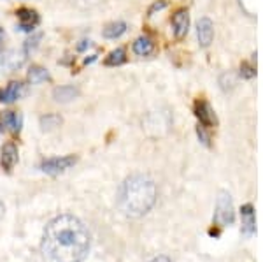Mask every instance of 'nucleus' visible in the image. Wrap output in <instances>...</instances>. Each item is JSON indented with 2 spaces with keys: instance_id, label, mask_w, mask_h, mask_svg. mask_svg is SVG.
I'll use <instances>...</instances> for the list:
<instances>
[{
  "instance_id": "obj_1",
  "label": "nucleus",
  "mask_w": 263,
  "mask_h": 262,
  "mask_svg": "<svg viewBox=\"0 0 263 262\" xmlns=\"http://www.w3.org/2000/svg\"><path fill=\"white\" fill-rule=\"evenodd\" d=\"M41 250L46 262H83L90 252V231L74 215H60L46 225Z\"/></svg>"
},
{
  "instance_id": "obj_2",
  "label": "nucleus",
  "mask_w": 263,
  "mask_h": 262,
  "mask_svg": "<svg viewBox=\"0 0 263 262\" xmlns=\"http://www.w3.org/2000/svg\"><path fill=\"white\" fill-rule=\"evenodd\" d=\"M156 185L144 174L128 176L118 190V208L130 218H141L153 209L156 202Z\"/></svg>"
},
{
  "instance_id": "obj_3",
  "label": "nucleus",
  "mask_w": 263,
  "mask_h": 262,
  "mask_svg": "<svg viewBox=\"0 0 263 262\" xmlns=\"http://www.w3.org/2000/svg\"><path fill=\"white\" fill-rule=\"evenodd\" d=\"M214 222L219 227L232 225L235 222V209H233L232 196L227 190H221L216 199V209H214Z\"/></svg>"
},
{
  "instance_id": "obj_4",
  "label": "nucleus",
  "mask_w": 263,
  "mask_h": 262,
  "mask_svg": "<svg viewBox=\"0 0 263 262\" xmlns=\"http://www.w3.org/2000/svg\"><path fill=\"white\" fill-rule=\"evenodd\" d=\"M78 162V159L74 155H67V157H54V159H48L42 160L41 169L48 174H60V172L70 169L74 164Z\"/></svg>"
},
{
  "instance_id": "obj_5",
  "label": "nucleus",
  "mask_w": 263,
  "mask_h": 262,
  "mask_svg": "<svg viewBox=\"0 0 263 262\" xmlns=\"http://www.w3.org/2000/svg\"><path fill=\"white\" fill-rule=\"evenodd\" d=\"M195 115L200 120L202 127H214L216 125V115L207 100H197L195 102Z\"/></svg>"
},
{
  "instance_id": "obj_6",
  "label": "nucleus",
  "mask_w": 263,
  "mask_h": 262,
  "mask_svg": "<svg viewBox=\"0 0 263 262\" xmlns=\"http://www.w3.org/2000/svg\"><path fill=\"white\" fill-rule=\"evenodd\" d=\"M197 36H198V41H200L202 48L211 46V42H213V39H214L213 21H211L209 18H202L200 21H198L197 23Z\"/></svg>"
},
{
  "instance_id": "obj_7",
  "label": "nucleus",
  "mask_w": 263,
  "mask_h": 262,
  "mask_svg": "<svg viewBox=\"0 0 263 262\" xmlns=\"http://www.w3.org/2000/svg\"><path fill=\"white\" fill-rule=\"evenodd\" d=\"M240 217H242V232L246 236H253L254 232H256V217H254L253 204L242 206Z\"/></svg>"
},
{
  "instance_id": "obj_8",
  "label": "nucleus",
  "mask_w": 263,
  "mask_h": 262,
  "mask_svg": "<svg viewBox=\"0 0 263 262\" xmlns=\"http://www.w3.org/2000/svg\"><path fill=\"white\" fill-rule=\"evenodd\" d=\"M172 27H174V36L177 39H182V37L188 33V27H190V16L186 11H177L172 18Z\"/></svg>"
},
{
  "instance_id": "obj_9",
  "label": "nucleus",
  "mask_w": 263,
  "mask_h": 262,
  "mask_svg": "<svg viewBox=\"0 0 263 262\" xmlns=\"http://www.w3.org/2000/svg\"><path fill=\"white\" fill-rule=\"evenodd\" d=\"M16 164H18V148L14 143H7L2 150V167L7 172H11Z\"/></svg>"
},
{
  "instance_id": "obj_10",
  "label": "nucleus",
  "mask_w": 263,
  "mask_h": 262,
  "mask_svg": "<svg viewBox=\"0 0 263 262\" xmlns=\"http://www.w3.org/2000/svg\"><path fill=\"white\" fill-rule=\"evenodd\" d=\"M18 20H20V27L21 30L25 32H32L35 25H39V16H37L35 11H30V9H20L18 12Z\"/></svg>"
},
{
  "instance_id": "obj_11",
  "label": "nucleus",
  "mask_w": 263,
  "mask_h": 262,
  "mask_svg": "<svg viewBox=\"0 0 263 262\" xmlns=\"http://www.w3.org/2000/svg\"><path fill=\"white\" fill-rule=\"evenodd\" d=\"M78 97H79V88L70 86V84H67V86H57L53 90V99L60 104L70 102V100L78 99Z\"/></svg>"
},
{
  "instance_id": "obj_12",
  "label": "nucleus",
  "mask_w": 263,
  "mask_h": 262,
  "mask_svg": "<svg viewBox=\"0 0 263 262\" xmlns=\"http://www.w3.org/2000/svg\"><path fill=\"white\" fill-rule=\"evenodd\" d=\"M21 92H23V84L18 83V81H12L6 90L0 92V100L6 104H11L14 100H18L21 97Z\"/></svg>"
},
{
  "instance_id": "obj_13",
  "label": "nucleus",
  "mask_w": 263,
  "mask_h": 262,
  "mask_svg": "<svg viewBox=\"0 0 263 262\" xmlns=\"http://www.w3.org/2000/svg\"><path fill=\"white\" fill-rule=\"evenodd\" d=\"M153 49H155V44H153L149 37H139L134 42V53L139 55V57H147V55L153 53Z\"/></svg>"
},
{
  "instance_id": "obj_14",
  "label": "nucleus",
  "mask_w": 263,
  "mask_h": 262,
  "mask_svg": "<svg viewBox=\"0 0 263 262\" xmlns=\"http://www.w3.org/2000/svg\"><path fill=\"white\" fill-rule=\"evenodd\" d=\"M51 76L44 67H39V65H32L30 71H28V81L32 84H37V83H42V81H49Z\"/></svg>"
},
{
  "instance_id": "obj_15",
  "label": "nucleus",
  "mask_w": 263,
  "mask_h": 262,
  "mask_svg": "<svg viewBox=\"0 0 263 262\" xmlns=\"http://www.w3.org/2000/svg\"><path fill=\"white\" fill-rule=\"evenodd\" d=\"M125 32H126V23H123V21H116V23L107 25L102 33H104L105 39H116V37L123 36Z\"/></svg>"
},
{
  "instance_id": "obj_16",
  "label": "nucleus",
  "mask_w": 263,
  "mask_h": 262,
  "mask_svg": "<svg viewBox=\"0 0 263 262\" xmlns=\"http://www.w3.org/2000/svg\"><path fill=\"white\" fill-rule=\"evenodd\" d=\"M60 125H62V116H58V115H46L41 118L42 130H53Z\"/></svg>"
},
{
  "instance_id": "obj_17",
  "label": "nucleus",
  "mask_w": 263,
  "mask_h": 262,
  "mask_svg": "<svg viewBox=\"0 0 263 262\" xmlns=\"http://www.w3.org/2000/svg\"><path fill=\"white\" fill-rule=\"evenodd\" d=\"M2 121H4V125L9 127L12 132H20V129H21V127H20V116L16 115V113H12V111L4 113Z\"/></svg>"
},
{
  "instance_id": "obj_18",
  "label": "nucleus",
  "mask_w": 263,
  "mask_h": 262,
  "mask_svg": "<svg viewBox=\"0 0 263 262\" xmlns=\"http://www.w3.org/2000/svg\"><path fill=\"white\" fill-rule=\"evenodd\" d=\"M126 57H125V49L118 48L114 49V51L109 53V57L105 58V65H121V63H125Z\"/></svg>"
},
{
  "instance_id": "obj_19",
  "label": "nucleus",
  "mask_w": 263,
  "mask_h": 262,
  "mask_svg": "<svg viewBox=\"0 0 263 262\" xmlns=\"http://www.w3.org/2000/svg\"><path fill=\"white\" fill-rule=\"evenodd\" d=\"M102 2H104V0H72V4H74L78 9H83V11L95 9V7H99Z\"/></svg>"
},
{
  "instance_id": "obj_20",
  "label": "nucleus",
  "mask_w": 263,
  "mask_h": 262,
  "mask_svg": "<svg viewBox=\"0 0 263 262\" xmlns=\"http://www.w3.org/2000/svg\"><path fill=\"white\" fill-rule=\"evenodd\" d=\"M219 84H221L223 90H232L233 84H235V78L230 73H224L221 78H219Z\"/></svg>"
},
{
  "instance_id": "obj_21",
  "label": "nucleus",
  "mask_w": 263,
  "mask_h": 262,
  "mask_svg": "<svg viewBox=\"0 0 263 262\" xmlns=\"http://www.w3.org/2000/svg\"><path fill=\"white\" fill-rule=\"evenodd\" d=\"M240 76L246 78V79H251V78L256 76V71H254L249 63H242V67H240Z\"/></svg>"
},
{
  "instance_id": "obj_22",
  "label": "nucleus",
  "mask_w": 263,
  "mask_h": 262,
  "mask_svg": "<svg viewBox=\"0 0 263 262\" xmlns=\"http://www.w3.org/2000/svg\"><path fill=\"white\" fill-rule=\"evenodd\" d=\"M163 7H167V2H165V0H160V2L153 4V7H151V9H149V16H151V14H155V11H160V9H163Z\"/></svg>"
},
{
  "instance_id": "obj_23",
  "label": "nucleus",
  "mask_w": 263,
  "mask_h": 262,
  "mask_svg": "<svg viewBox=\"0 0 263 262\" xmlns=\"http://www.w3.org/2000/svg\"><path fill=\"white\" fill-rule=\"evenodd\" d=\"M197 132H198V137H200V141L203 143V145H209V136H207V134L203 132V127H200V125H198Z\"/></svg>"
},
{
  "instance_id": "obj_24",
  "label": "nucleus",
  "mask_w": 263,
  "mask_h": 262,
  "mask_svg": "<svg viewBox=\"0 0 263 262\" xmlns=\"http://www.w3.org/2000/svg\"><path fill=\"white\" fill-rule=\"evenodd\" d=\"M151 262H171V259L165 257V255H160V257H156V259H153Z\"/></svg>"
},
{
  "instance_id": "obj_25",
  "label": "nucleus",
  "mask_w": 263,
  "mask_h": 262,
  "mask_svg": "<svg viewBox=\"0 0 263 262\" xmlns=\"http://www.w3.org/2000/svg\"><path fill=\"white\" fill-rule=\"evenodd\" d=\"M209 234H211V236H219V231H218V229H211V231H209Z\"/></svg>"
},
{
  "instance_id": "obj_26",
  "label": "nucleus",
  "mask_w": 263,
  "mask_h": 262,
  "mask_svg": "<svg viewBox=\"0 0 263 262\" xmlns=\"http://www.w3.org/2000/svg\"><path fill=\"white\" fill-rule=\"evenodd\" d=\"M2 217H4V204L0 202V218H2Z\"/></svg>"
}]
</instances>
